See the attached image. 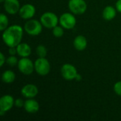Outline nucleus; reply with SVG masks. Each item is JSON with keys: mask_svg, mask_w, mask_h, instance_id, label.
<instances>
[{"mask_svg": "<svg viewBox=\"0 0 121 121\" xmlns=\"http://www.w3.org/2000/svg\"><path fill=\"white\" fill-rule=\"evenodd\" d=\"M23 36V29L21 26L14 25L4 30L2 38L4 43L10 47H16L21 43Z\"/></svg>", "mask_w": 121, "mask_h": 121, "instance_id": "obj_1", "label": "nucleus"}, {"mask_svg": "<svg viewBox=\"0 0 121 121\" xmlns=\"http://www.w3.org/2000/svg\"><path fill=\"white\" fill-rule=\"evenodd\" d=\"M35 69L38 74L45 76L50 70V63L45 57H40L35 62Z\"/></svg>", "mask_w": 121, "mask_h": 121, "instance_id": "obj_2", "label": "nucleus"}, {"mask_svg": "<svg viewBox=\"0 0 121 121\" xmlns=\"http://www.w3.org/2000/svg\"><path fill=\"white\" fill-rule=\"evenodd\" d=\"M25 30L27 33L31 35H38L42 31V25L37 20H29L24 26Z\"/></svg>", "mask_w": 121, "mask_h": 121, "instance_id": "obj_3", "label": "nucleus"}, {"mask_svg": "<svg viewBox=\"0 0 121 121\" xmlns=\"http://www.w3.org/2000/svg\"><path fill=\"white\" fill-rule=\"evenodd\" d=\"M41 23L46 28H51L57 26L58 22L57 16L52 12H46L43 13L40 18Z\"/></svg>", "mask_w": 121, "mask_h": 121, "instance_id": "obj_4", "label": "nucleus"}, {"mask_svg": "<svg viewBox=\"0 0 121 121\" xmlns=\"http://www.w3.org/2000/svg\"><path fill=\"white\" fill-rule=\"evenodd\" d=\"M69 7L71 11L75 14H82L86 10V4L84 0H70Z\"/></svg>", "mask_w": 121, "mask_h": 121, "instance_id": "obj_5", "label": "nucleus"}, {"mask_svg": "<svg viewBox=\"0 0 121 121\" xmlns=\"http://www.w3.org/2000/svg\"><path fill=\"white\" fill-rule=\"evenodd\" d=\"M18 67L20 72L26 75H29L33 72L34 66L32 61L26 57L21 59L18 62Z\"/></svg>", "mask_w": 121, "mask_h": 121, "instance_id": "obj_6", "label": "nucleus"}, {"mask_svg": "<svg viewBox=\"0 0 121 121\" xmlns=\"http://www.w3.org/2000/svg\"><path fill=\"white\" fill-rule=\"evenodd\" d=\"M60 24L62 27L67 29H72L76 25V19L74 16L69 13H65L60 16Z\"/></svg>", "mask_w": 121, "mask_h": 121, "instance_id": "obj_7", "label": "nucleus"}, {"mask_svg": "<svg viewBox=\"0 0 121 121\" xmlns=\"http://www.w3.org/2000/svg\"><path fill=\"white\" fill-rule=\"evenodd\" d=\"M61 73L62 77L67 80H72L77 76L76 68L70 64L64 65L61 69Z\"/></svg>", "mask_w": 121, "mask_h": 121, "instance_id": "obj_8", "label": "nucleus"}, {"mask_svg": "<svg viewBox=\"0 0 121 121\" xmlns=\"http://www.w3.org/2000/svg\"><path fill=\"white\" fill-rule=\"evenodd\" d=\"M4 9L9 14H15L20 10V4L18 0H5Z\"/></svg>", "mask_w": 121, "mask_h": 121, "instance_id": "obj_9", "label": "nucleus"}, {"mask_svg": "<svg viewBox=\"0 0 121 121\" xmlns=\"http://www.w3.org/2000/svg\"><path fill=\"white\" fill-rule=\"evenodd\" d=\"M35 13V7L31 4H25L19 10V14L21 18L24 19H28L32 18Z\"/></svg>", "mask_w": 121, "mask_h": 121, "instance_id": "obj_10", "label": "nucleus"}, {"mask_svg": "<svg viewBox=\"0 0 121 121\" xmlns=\"http://www.w3.org/2000/svg\"><path fill=\"white\" fill-rule=\"evenodd\" d=\"M14 104V101L12 96L9 95L4 96L0 99V111L6 112L9 111Z\"/></svg>", "mask_w": 121, "mask_h": 121, "instance_id": "obj_11", "label": "nucleus"}, {"mask_svg": "<svg viewBox=\"0 0 121 121\" xmlns=\"http://www.w3.org/2000/svg\"><path fill=\"white\" fill-rule=\"evenodd\" d=\"M38 88L33 84H27L21 89L22 95L26 98H33L38 94Z\"/></svg>", "mask_w": 121, "mask_h": 121, "instance_id": "obj_12", "label": "nucleus"}, {"mask_svg": "<svg viewBox=\"0 0 121 121\" xmlns=\"http://www.w3.org/2000/svg\"><path fill=\"white\" fill-rule=\"evenodd\" d=\"M24 108L27 112L30 113H36L39 110V104L35 100L28 99L25 102Z\"/></svg>", "mask_w": 121, "mask_h": 121, "instance_id": "obj_13", "label": "nucleus"}, {"mask_svg": "<svg viewBox=\"0 0 121 121\" xmlns=\"http://www.w3.org/2000/svg\"><path fill=\"white\" fill-rule=\"evenodd\" d=\"M16 47L17 53L23 57H26L31 53L30 47L26 43H19Z\"/></svg>", "mask_w": 121, "mask_h": 121, "instance_id": "obj_14", "label": "nucleus"}, {"mask_svg": "<svg viewBox=\"0 0 121 121\" xmlns=\"http://www.w3.org/2000/svg\"><path fill=\"white\" fill-rule=\"evenodd\" d=\"M74 45L77 50H83L87 45L86 39L83 35H78L74 40Z\"/></svg>", "mask_w": 121, "mask_h": 121, "instance_id": "obj_15", "label": "nucleus"}, {"mask_svg": "<svg viewBox=\"0 0 121 121\" xmlns=\"http://www.w3.org/2000/svg\"><path fill=\"white\" fill-rule=\"evenodd\" d=\"M116 15V9L113 6H106L103 11V16L104 19H106V21H111L113 19Z\"/></svg>", "mask_w": 121, "mask_h": 121, "instance_id": "obj_16", "label": "nucleus"}, {"mask_svg": "<svg viewBox=\"0 0 121 121\" xmlns=\"http://www.w3.org/2000/svg\"><path fill=\"white\" fill-rule=\"evenodd\" d=\"M15 74L12 71L7 70L5 71L2 74V81L5 83L10 84L15 80Z\"/></svg>", "mask_w": 121, "mask_h": 121, "instance_id": "obj_17", "label": "nucleus"}, {"mask_svg": "<svg viewBox=\"0 0 121 121\" xmlns=\"http://www.w3.org/2000/svg\"><path fill=\"white\" fill-rule=\"evenodd\" d=\"M8 18L6 16V15L1 13L0 15V30H4V29H6V28L8 26Z\"/></svg>", "mask_w": 121, "mask_h": 121, "instance_id": "obj_18", "label": "nucleus"}, {"mask_svg": "<svg viewBox=\"0 0 121 121\" xmlns=\"http://www.w3.org/2000/svg\"><path fill=\"white\" fill-rule=\"evenodd\" d=\"M36 52H37V55L40 57H45L46 56V55H47V50H46L45 46L39 45V46L37 47Z\"/></svg>", "mask_w": 121, "mask_h": 121, "instance_id": "obj_19", "label": "nucleus"}, {"mask_svg": "<svg viewBox=\"0 0 121 121\" xmlns=\"http://www.w3.org/2000/svg\"><path fill=\"white\" fill-rule=\"evenodd\" d=\"M64 33V31H63V29L60 27V26H55L53 28V35L57 37V38H60L61 36H62Z\"/></svg>", "mask_w": 121, "mask_h": 121, "instance_id": "obj_20", "label": "nucleus"}, {"mask_svg": "<svg viewBox=\"0 0 121 121\" xmlns=\"http://www.w3.org/2000/svg\"><path fill=\"white\" fill-rule=\"evenodd\" d=\"M6 62H7V64H8L9 65L13 67V66H15V65L17 64L18 60H17V58H16L15 56L11 55V57H8V59L6 60Z\"/></svg>", "mask_w": 121, "mask_h": 121, "instance_id": "obj_21", "label": "nucleus"}, {"mask_svg": "<svg viewBox=\"0 0 121 121\" xmlns=\"http://www.w3.org/2000/svg\"><path fill=\"white\" fill-rule=\"evenodd\" d=\"M114 90H115L116 93L118 95L121 96V82H117L115 84V86H114Z\"/></svg>", "mask_w": 121, "mask_h": 121, "instance_id": "obj_22", "label": "nucleus"}, {"mask_svg": "<svg viewBox=\"0 0 121 121\" xmlns=\"http://www.w3.org/2000/svg\"><path fill=\"white\" fill-rule=\"evenodd\" d=\"M24 104H25V103H23V100L21 99H18L17 100H16V101H15V103H14L15 106H17V107H19V108H20V107H22L23 106H24Z\"/></svg>", "mask_w": 121, "mask_h": 121, "instance_id": "obj_23", "label": "nucleus"}, {"mask_svg": "<svg viewBox=\"0 0 121 121\" xmlns=\"http://www.w3.org/2000/svg\"><path fill=\"white\" fill-rule=\"evenodd\" d=\"M9 52L11 55H14L17 52V50H16V48H15V47H10Z\"/></svg>", "mask_w": 121, "mask_h": 121, "instance_id": "obj_24", "label": "nucleus"}, {"mask_svg": "<svg viewBox=\"0 0 121 121\" xmlns=\"http://www.w3.org/2000/svg\"><path fill=\"white\" fill-rule=\"evenodd\" d=\"M0 60H1L0 66H1V67H2V66H3V65H4V62H5V57H4V55H3V53H2V52H1V53H0Z\"/></svg>", "mask_w": 121, "mask_h": 121, "instance_id": "obj_25", "label": "nucleus"}, {"mask_svg": "<svg viewBox=\"0 0 121 121\" xmlns=\"http://www.w3.org/2000/svg\"><path fill=\"white\" fill-rule=\"evenodd\" d=\"M116 8L117 10L121 13V0H118L116 3Z\"/></svg>", "mask_w": 121, "mask_h": 121, "instance_id": "obj_26", "label": "nucleus"}, {"mask_svg": "<svg viewBox=\"0 0 121 121\" xmlns=\"http://www.w3.org/2000/svg\"><path fill=\"white\" fill-rule=\"evenodd\" d=\"M4 1H5V0H0V1H1V2H3Z\"/></svg>", "mask_w": 121, "mask_h": 121, "instance_id": "obj_27", "label": "nucleus"}]
</instances>
